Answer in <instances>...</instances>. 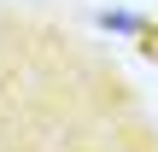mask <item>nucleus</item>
I'll use <instances>...</instances> for the list:
<instances>
[{"mask_svg":"<svg viewBox=\"0 0 158 152\" xmlns=\"http://www.w3.org/2000/svg\"><path fill=\"white\" fill-rule=\"evenodd\" d=\"M100 29H111V35H147V23L135 12H100Z\"/></svg>","mask_w":158,"mask_h":152,"instance_id":"1","label":"nucleus"}]
</instances>
